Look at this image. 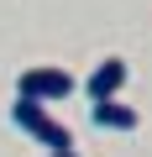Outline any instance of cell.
<instances>
[{
	"label": "cell",
	"instance_id": "obj_5",
	"mask_svg": "<svg viewBox=\"0 0 152 157\" xmlns=\"http://www.w3.org/2000/svg\"><path fill=\"white\" fill-rule=\"evenodd\" d=\"M47 157H79V152H47Z\"/></svg>",
	"mask_w": 152,
	"mask_h": 157
},
{
	"label": "cell",
	"instance_id": "obj_4",
	"mask_svg": "<svg viewBox=\"0 0 152 157\" xmlns=\"http://www.w3.org/2000/svg\"><path fill=\"white\" fill-rule=\"evenodd\" d=\"M89 121H95L100 131H136V126H142V115H136L131 105H121V100H95V105H89Z\"/></svg>",
	"mask_w": 152,
	"mask_h": 157
},
{
	"label": "cell",
	"instance_id": "obj_2",
	"mask_svg": "<svg viewBox=\"0 0 152 157\" xmlns=\"http://www.w3.org/2000/svg\"><path fill=\"white\" fill-rule=\"evenodd\" d=\"M16 94L21 100H37V105H58V100L73 94V73L68 68H53V63H32L16 78Z\"/></svg>",
	"mask_w": 152,
	"mask_h": 157
},
{
	"label": "cell",
	"instance_id": "obj_3",
	"mask_svg": "<svg viewBox=\"0 0 152 157\" xmlns=\"http://www.w3.org/2000/svg\"><path fill=\"white\" fill-rule=\"evenodd\" d=\"M126 58H105V63H95V73L84 78V94L89 100H115L121 94V84H126Z\"/></svg>",
	"mask_w": 152,
	"mask_h": 157
},
{
	"label": "cell",
	"instance_id": "obj_1",
	"mask_svg": "<svg viewBox=\"0 0 152 157\" xmlns=\"http://www.w3.org/2000/svg\"><path fill=\"white\" fill-rule=\"evenodd\" d=\"M11 121L32 136V141H42L47 152H73V131L47 110V105H37V100H21L16 94V105H11Z\"/></svg>",
	"mask_w": 152,
	"mask_h": 157
}]
</instances>
